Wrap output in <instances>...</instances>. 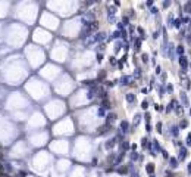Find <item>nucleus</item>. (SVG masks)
<instances>
[{
  "label": "nucleus",
  "mask_w": 191,
  "mask_h": 177,
  "mask_svg": "<svg viewBox=\"0 0 191 177\" xmlns=\"http://www.w3.org/2000/svg\"><path fill=\"white\" fill-rule=\"evenodd\" d=\"M188 30H190V31H191V22H190V24H188Z\"/></svg>",
  "instance_id": "45"
},
{
  "label": "nucleus",
  "mask_w": 191,
  "mask_h": 177,
  "mask_svg": "<svg viewBox=\"0 0 191 177\" xmlns=\"http://www.w3.org/2000/svg\"><path fill=\"white\" fill-rule=\"evenodd\" d=\"M178 164H179L178 158H175V157H171V158H169V167H171L172 170L178 168Z\"/></svg>",
  "instance_id": "6"
},
{
  "label": "nucleus",
  "mask_w": 191,
  "mask_h": 177,
  "mask_svg": "<svg viewBox=\"0 0 191 177\" xmlns=\"http://www.w3.org/2000/svg\"><path fill=\"white\" fill-rule=\"evenodd\" d=\"M146 130H147V133L152 132V126H150V123H149V124H146Z\"/></svg>",
  "instance_id": "39"
},
{
  "label": "nucleus",
  "mask_w": 191,
  "mask_h": 177,
  "mask_svg": "<svg viewBox=\"0 0 191 177\" xmlns=\"http://www.w3.org/2000/svg\"><path fill=\"white\" fill-rule=\"evenodd\" d=\"M140 157L141 155H138L135 151H132L131 154H129V159H131V162H134V161H137V159H140Z\"/></svg>",
  "instance_id": "14"
},
{
  "label": "nucleus",
  "mask_w": 191,
  "mask_h": 177,
  "mask_svg": "<svg viewBox=\"0 0 191 177\" xmlns=\"http://www.w3.org/2000/svg\"><path fill=\"white\" fill-rule=\"evenodd\" d=\"M140 118H141V114H137V115L134 117V126H132V129H135V127L140 124Z\"/></svg>",
  "instance_id": "17"
},
{
  "label": "nucleus",
  "mask_w": 191,
  "mask_h": 177,
  "mask_svg": "<svg viewBox=\"0 0 191 177\" xmlns=\"http://www.w3.org/2000/svg\"><path fill=\"white\" fill-rule=\"evenodd\" d=\"M179 97H181V102L184 103V106H188V103H190V102H188V96H187V93H185V91H181V96H179Z\"/></svg>",
  "instance_id": "9"
},
{
  "label": "nucleus",
  "mask_w": 191,
  "mask_h": 177,
  "mask_svg": "<svg viewBox=\"0 0 191 177\" xmlns=\"http://www.w3.org/2000/svg\"><path fill=\"white\" fill-rule=\"evenodd\" d=\"M181 24H182V21H181V18H176L175 21H174V28H181Z\"/></svg>",
  "instance_id": "19"
},
{
  "label": "nucleus",
  "mask_w": 191,
  "mask_h": 177,
  "mask_svg": "<svg viewBox=\"0 0 191 177\" xmlns=\"http://www.w3.org/2000/svg\"><path fill=\"white\" fill-rule=\"evenodd\" d=\"M188 114H190V117H191V108H190V109H188Z\"/></svg>",
  "instance_id": "46"
},
{
  "label": "nucleus",
  "mask_w": 191,
  "mask_h": 177,
  "mask_svg": "<svg viewBox=\"0 0 191 177\" xmlns=\"http://www.w3.org/2000/svg\"><path fill=\"white\" fill-rule=\"evenodd\" d=\"M134 77H135V78H140V77H141V69H138V68H137V69H135V72H134Z\"/></svg>",
  "instance_id": "28"
},
{
  "label": "nucleus",
  "mask_w": 191,
  "mask_h": 177,
  "mask_svg": "<svg viewBox=\"0 0 191 177\" xmlns=\"http://www.w3.org/2000/svg\"><path fill=\"white\" fill-rule=\"evenodd\" d=\"M105 77H106V71L102 69V72H99V75H97V80H103Z\"/></svg>",
  "instance_id": "24"
},
{
  "label": "nucleus",
  "mask_w": 191,
  "mask_h": 177,
  "mask_svg": "<svg viewBox=\"0 0 191 177\" xmlns=\"http://www.w3.org/2000/svg\"><path fill=\"white\" fill-rule=\"evenodd\" d=\"M162 6H163V7H169V6H171V1H163Z\"/></svg>",
  "instance_id": "37"
},
{
  "label": "nucleus",
  "mask_w": 191,
  "mask_h": 177,
  "mask_svg": "<svg viewBox=\"0 0 191 177\" xmlns=\"http://www.w3.org/2000/svg\"><path fill=\"white\" fill-rule=\"evenodd\" d=\"M3 170H4V167H3V164L0 162V173H3Z\"/></svg>",
  "instance_id": "43"
},
{
  "label": "nucleus",
  "mask_w": 191,
  "mask_h": 177,
  "mask_svg": "<svg viewBox=\"0 0 191 177\" xmlns=\"http://www.w3.org/2000/svg\"><path fill=\"white\" fill-rule=\"evenodd\" d=\"M156 130H157V133H162V132H163V130H162V123H160V121L156 124Z\"/></svg>",
  "instance_id": "31"
},
{
  "label": "nucleus",
  "mask_w": 191,
  "mask_h": 177,
  "mask_svg": "<svg viewBox=\"0 0 191 177\" xmlns=\"http://www.w3.org/2000/svg\"><path fill=\"white\" fill-rule=\"evenodd\" d=\"M178 134H179V126H171V136L178 137Z\"/></svg>",
  "instance_id": "11"
},
{
  "label": "nucleus",
  "mask_w": 191,
  "mask_h": 177,
  "mask_svg": "<svg viewBox=\"0 0 191 177\" xmlns=\"http://www.w3.org/2000/svg\"><path fill=\"white\" fill-rule=\"evenodd\" d=\"M150 13H152V15H157V13H159V10H157V7H154V6H153L152 9H150Z\"/></svg>",
  "instance_id": "33"
},
{
  "label": "nucleus",
  "mask_w": 191,
  "mask_h": 177,
  "mask_svg": "<svg viewBox=\"0 0 191 177\" xmlns=\"http://www.w3.org/2000/svg\"><path fill=\"white\" fill-rule=\"evenodd\" d=\"M121 46H122V42H116V44H115V52H119L121 50Z\"/></svg>",
  "instance_id": "27"
},
{
  "label": "nucleus",
  "mask_w": 191,
  "mask_h": 177,
  "mask_svg": "<svg viewBox=\"0 0 191 177\" xmlns=\"http://www.w3.org/2000/svg\"><path fill=\"white\" fill-rule=\"evenodd\" d=\"M188 127V120H181V123H179V129H187Z\"/></svg>",
  "instance_id": "21"
},
{
  "label": "nucleus",
  "mask_w": 191,
  "mask_h": 177,
  "mask_svg": "<svg viewBox=\"0 0 191 177\" xmlns=\"http://www.w3.org/2000/svg\"><path fill=\"white\" fill-rule=\"evenodd\" d=\"M146 4H147L149 7H153V4H154V1H152V0H149V1H147Z\"/></svg>",
  "instance_id": "40"
},
{
  "label": "nucleus",
  "mask_w": 191,
  "mask_h": 177,
  "mask_svg": "<svg viewBox=\"0 0 191 177\" xmlns=\"http://www.w3.org/2000/svg\"><path fill=\"white\" fill-rule=\"evenodd\" d=\"M166 77H168V75H166V72H162V77H160V78H162V81H163V83L166 81Z\"/></svg>",
  "instance_id": "38"
},
{
  "label": "nucleus",
  "mask_w": 191,
  "mask_h": 177,
  "mask_svg": "<svg viewBox=\"0 0 191 177\" xmlns=\"http://www.w3.org/2000/svg\"><path fill=\"white\" fill-rule=\"evenodd\" d=\"M109 62H110L112 65H118V61H116L115 56H110V58H109Z\"/></svg>",
  "instance_id": "30"
},
{
  "label": "nucleus",
  "mask_w": 191,
  "mask_h": 177,
  "mask_svg": "<svg viewBox=\"0 0 191 177\" xmlns=\"http://www.w3.org/2000/svg\"><path fill=\"white\" fill-rule=\"evenodd\" d=\"M178 62H179V67H181V69H187L188 67H190V62H188V58L184 55V56H179V59H178Z\"/></svg>",
  "instance_id": "1"
},
{
  "label": "nucleus",
  "mask_w": 191,
  "mask_h": 177,
  "mask_svg": "<svg viewBox=\"0 0 191 177\" xmlns=\"http://www.w3.org/2000/svg\"><path fill=\"white\" fill-rule=\"evenodd\" d=\"M185 143H187V146L191 148V132L187 134V139H185Z\"/></svg>",
  "instance_id": "22"
},
{
  "label": "nucleus",
  "mask_w": 191,
  "mask_h": 177,
  "mask_svg": "<svg viewBox=\"0 0 191 177\" xmlns=\"http://www.w3.org/2000/svg\"><path fill=\"white\" fill-rule=\"evenodd\" d=\"M187 171H188V174H191V162H188V165H187Z\"/></svg>",
  "instance_id": "42"
},
{
  "label": "nucleus",
  "mask_w": 191,
  "mask_h": 177,
  "mask_svg": "<svg viewBox=\"0 0 191 177\" xmlns=\"http://www.w3.org/2000/svg\"><path fill=\"white\" fill-rule=\"evenodd\" d=\"M190 68H191V64H190Z\"/></svg>",
  "instance_id": "48"
},
{
  "label": "nucleus",
  "mask_w": 191,
  "mask_h": 177,
  "mask_svg": "<svg viewBox=\"0 0 191 177\" xmlns=\"http://www.w3.org/2000/svg\"><path fill=\"white\" fill-rule=\"evenodd\" d=\"M141 61L146 64V62H149V55L147 53H141Z\"/></svg>",
  "instance_id": "23"
},
{
  "label": "nucleus",
  "mask_w": 191,
  "mask_h": 177,
  "mask_svg": "<svg viewBox=\"0 0 191 177\" xmlns=\"http://www.w3.org/2000/svg\"><path fill=\"white\" fill-rule=\"evenodd\" d=\"M141 108H143V109H147V108H149V100H143Z\"/></svg>",
  "instance_id": "32"
},
{
  "label": "nucleus",
  "mask_w": 191,
  "mask_h": 177,
  "mask_svg": "<svg viewBox=\"0 0 191 177\" xmlns=\"http://www.w3.org/2000/svg\"><path fill=\"white\" fill-rule=\"evenodd\" d=\"M119 130H121V133H128L129 132V123L126 121V120H122L121 121V124H119Z\"/></svg>",
  "instance_id": "3"
},
{
  "label": "nucleus",
  "mask_w": 191,
  "mask_h": 177,
  "mask_svg": "<svg viewBox=\"0 0 191 177\" xmlns=\"http://www.w3.org/2000/svg\"><path fill=\"white\" fill-rule=\"evenodd\" d=\"M185 39H187V42H188V43H191V34H190V36H187Z\"/></svg>",
  "instance_id": "44"
},
{
  "label": "nucleus",
  "mask_w": 191,
  "mask_h": 177,
  "mask_svg": "<svg viewBox=\"0 0 191 177\" xmlns=\"http://www.w3.org/2000/svg\"><path fill=\"white\" fill-rule=\"evenodd\" d=\"M154 164L153 162H149V164H146V171L149 173V174H154Z\"/></svg>",
  "instance_id": "13"
},
{
  "label": "nucleus",
  "mask_w": 191,
  "mask_h": 177,
  "mask_svg": "<svg viewBox=\"0 0 191 177\" xmlns=\"http://www.w3.org/2000/svg\"><path fill=\"white\" fill-rule=\"evenodd\" d=\"M131 81H132V77H131V75H123V77H121L119 84H121V86H129Z\"/></svg>",
  "instance_id": "4"
},
{
  "label": "nucleus",
  "mask_w": 191,
  "mask_h": 177,
  "mask_svg": "<svg viewBox=\"0 0 191 177\" xmlns=\"http://www.w3.org/2000/svg\"><path fill=\"white\" fill-rule=\"evenodd\" d=\"M150 177H156V176H154V174H150Z\"/></svg>",
  "instance_id": "47"
},
{
  "label": "nucleus",
  "mask_w": 191,
  "mask_h": 177,
  "mask_svg": "<svg viewBox=\"0 0 191 177\" xmlns=\"http://www.w3.org/2000/svg\"><path fill=\"white\" fill-rule=\"evenodd\" d=\"M160 152H162V157H163L165 159H169V158H171V157H169V154H168V151H165V149H162Z\"/></svg>",
  "instance_id": "25"
},
{
  "label": "nucleus",
  "mask_w": 191,
  "mask_h": 177,
  "mask_svg": "<svg viewBox=\"0 0 191 177\" xmlns=\"http://www.w3.org/2000/svg\"><path fill=\"white\" fill-rule=\"evenodd\" d=\"M116 137L113 139H109V140H106V143H105V149H107V151H110V149H113L115 145H116Z\"/></svg>",
  "instance_id": "5"
},
{
  "label": "nucleus",
  "mask_w": 191,
  "mask_h": 177,
  "mask_svg": "<svg viewBox=\"0 0 191 177\" xmlns=\"http://www.w3.org/2000/svg\"><path fill=\"white\" fill-rule=\"evenodd\" d=\"M154 109H156V111H157V112H162V111H163V109H165V108H163V106H162V105H159V103H156V105H154Z\"/></svg>",
  "instance_id": "26"
},
{
  "label": "nucleus",
  "mask_w": 191,
  "mask_h": 177,
  "mask_svg": "<svg viewBox=\"0 0 191 177\" xmlns=\"http://www.w3.org/2000/svg\"><path fill=\"white\" fill-rule=\"evenodd\" d=\"M187 155H188V149H187V146H181V148H179V155H178V161H185Z\"/></svg>",
  "instance_id": "2"
},
{
  "label": "nucleus",
  "mask_w": 191,
  "mask_h": 177,
  "mask_svg": "<svg viewBox=\"0 0 191 177\" xmlns=\"http://www.w3.org/2000/svg\"><path fill=\"white\" fill-rule=\"evenodd\" d=\"M116 173L118 174H129V168H128V165H122V167H118L116 168Z\"/></svg>",
  "instance_id": "7"
},
{
  "label": "nucleus",
  "mask_w": 191,
  "mask_h": 177,
  "mask_svg": "<svg viewBox=\"0 0 191 177\" xmlns=\"http://www.w3.org/2000/svg\"><path fill=\"white\" fill-rule=\"evenodd\" d=\"M102 61H103V53H97V62L100 64Z\"/></svg>",
  "instance_id": "34"
},
{
  "label": "nucleus",
  "mask_w": 191,
  "mask_h": 177,
  "mask_svg": "<svg viewBox=\"0 0 191 177\" xmlns=\"http://www.w3.org/2000/svg\"><path fill=\"white\" fill-rule=\"evenodd\" d=\"M172 90H174V86H172V84H168V86H166V91H168V93H172Z\"/></svg>",
  "instance_id": "35"
},
{
  "label": "nucleus",
  "mask_w": 191,
  "mask_h": 177,
  "mask_svg": "<svg viewBox=\"0 0 191 177\" xmlns=\"http://www.w3.org/2000/svg\"><path fill=\"white\" fill-rule=\"evenodd\" d=\"M176 53H178L179 56H184V53H185V49H184V46H182V44L176 46Z\"/></svg>",
  "instance_id": "15"
},
{
  "label": "nucleus",
  "mask_w": 191,
  "mask_h": 177,
  "mask_svg": "<svg viewBox=\"0 0 191 177\" xmlns=\"http://www.w3.org/2000/svg\"><path fill=\"white\" fill-rule=\"evenodd\" d=\"M157 37H159V31H154V33H153V39L156 40Z\"/></svg>",
  "instance_id": "41"
},
{
  "label": "nucleus",
  "mask_w": 191,
  "mask_h": 177,
  "mask_svg": "<svg viewBox=\"0 0 191 177\" xmlns=\"http://www.w3.org/2000/svg\"><path fill=\"white\" fill-rule=\"evenodd\" d=\"M156 74H162V67H160V65L156 67Z\"/></svg>",
  "instance_id": "36"
},
{
  "label": "nucleus",
  "mask_w": 191,
  "mask_h": 177,
  "mask_svg": "<svg viewBox=\"0 0 191 177\" xmlns=\"http://www.w3.org/2000/svg\"><path fill=\"white\" fill-rule=\"evenodd\" d=\"M125 99H126L128 103H134V102H135V94H134V93H126V94H125Z\"/></svg>",
  "instance_id": "12"
},
{
  "label": "nucleus",
  "mask_w": 191,
  "mask_h": 177,
  "mask_svg": "<svg viewBox=\"0 0 191 177\" xmlns=\"http://www.w3.org/2000/svg\"><path fill=\"white\" fill-rule=\"evenodd\" d=\"M184 12L191 15V1H187V3L184 4Z\"/></svg>",
  "instance_id": "18"
},
{
  "label": "nucleus",
  "mask_w": 191,
  "mask_h": 177,
  "mask_svg": "<svg viewBox=\"0 0 191 177\" xmlns=\"http://www.w3.org/2000/svg\"><path fill=\"white\" fill-rule=\"evenodd\" d=\"M134 49H135V52H140V49H141V39H135Z\"/></svg>",
  "instance_id": "16"
},
{
  "label": "nucleus",
  "mask_w": 191,
  "mask_h": 177,
  "mask_svg": "<svg viewBox=\"0 0 191 177\" xmlns=\"http://www.w3.org/2000/svg\"><path fill=\"white\" fill-rule=\"evenodd\" d=\"M97 114H99V117H106V115H107V114H106V108L100 106L99 111H97Z\"/></svg>",
  "instance_id": "20"
},
{
  "label": "nucleus",
  "mask_w": 191,
  "mask_h": 177,
  "mask_svg": "<svg viewBox=\"0 0 191 177\" xmlns=\"http://www.w3.org/2000/svg\"><path fill=\"white\" fill-rule=\"evenodd\" d=\"M144 120H146V124L150 123V112H146V114H144Z\"/></svg>",
  "instance_id": "29"
},
{
  "label": "nucleus",
  "mask_w": 191,
  "mask_h": 177,
  "mask_svg": "<svg viewBox=\"0 0 191 177\" xmlns=\"http://www.w3.org/2000/svg\"><path fill=\"white\" fill-rule=\"evenodd\" d=\"M115 120H116V114L115 112H110V114L106 115V124H110L112 126V123H113Z\"/></svg>",
  "instance_id": "8"
},
{
  "label": "nucleus",
  "mask_w": 191,
  "mask_h": 177,
  "mask_svg": "<svg viewBox=\"0 0 191 177\" xmlns=\"http://www.w3.org/2000/svg\"><path fill=\"white\" fill-rule=\"evenodd\" d=\"M129 146H131V145H129V142H128V140H122V142H121V152L128 151V149H129Z\"/></svg>",
  "instance_id": "10"
}]
</instances>
